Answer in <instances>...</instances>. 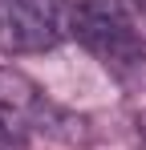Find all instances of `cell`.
Returning <instances> with one entry per match:
<instances>
[{"label":"cell","mask_w":146,"mask_h":150,"mask_svg":"<svg viewBox=\"0 0 146 150\" xmlns=\"http://www.w3.org/2000/svg\"><path fill=\"white\" fill-rule=\"evenodd\" d=\"M69 33L94 57H101L114 69H130V65L146 61V45L138 37V28L110 0H73L69 4Z\"/></svg>","instance_id":"cell-1"},{"label":"cell","mask_w":146,"mask_h":150,"mask_svg":"<svg viewBox=\"0 0 146 150\" xmlns=\"http://www.w3.org/2000/svg\"><path fill=\"white\" fill-rule=\"evenodd\" d=\"M69 37V4L61 0H0V49L49 53Z\"/></svg>","instance_id":"cell-2"},{"label":"cell","mask_w":146,"mask_h":150,"mask_svg":"<svg viewBox=\"0 0 146 150\" xmlns=\"http://www.w3.org/2000/svg\"><path fill=\"white\" fill-rule=\"evenodd\" d=\"M41 101L45 93L37 89L33 77H24L21 69L12 65H0V110H12V114H24L28 122L41 114Z\"/></svg>","instance_id":"cell-3"},{"label":"cell","mask_w":146,"mask_h":150,"mask_svg":"<svg viewBox=\"0 0 146 150\" xmlns=\"http://www.w3.org/2000/svg\"><path fill=\"white\" fill-rule=\"evenodd\" d=\"M130 4H134V8H138V12L146 16V0H130Z\"/></svg>","instance_id":"cell-4"}]
</instances>
